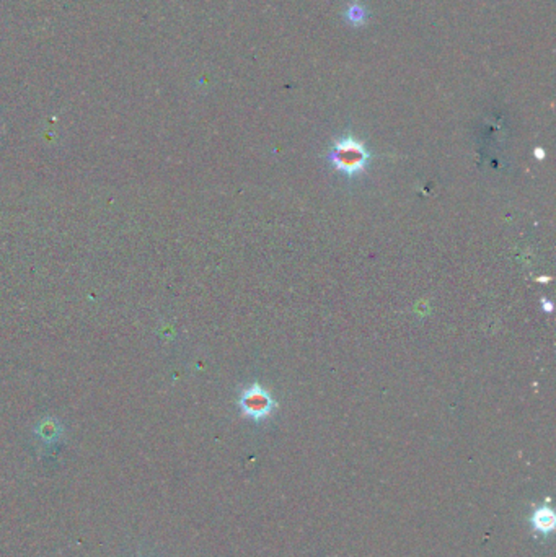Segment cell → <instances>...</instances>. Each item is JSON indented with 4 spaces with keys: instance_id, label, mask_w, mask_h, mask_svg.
<instances>
[{
    "instance_id": "7a4b0ae2",
    "label": "cell",
    "mask_w": 556,
    "mask_h": 557,
    "mask_svg": "<svg viewBox=\"0 0 556 557\" xmlns=\"http://www.w3.org/2000/svg\"><path fill=\"white\" fill-rule=\"evenodd\" d=\"M239 406L246 417L253 421H263L276 409V401L261 385L253 383L241 392Z\"/></svg>"
},
{
    "instance_id": "3957f363",
    "label": "cell",
    "mask_w": 556,
    "mask_h": 557,
    "mask_svg": "<svg viewBox=\"0 0 556 557\" xmlns=\"http://www.w3.org/2000/svg\"><path fill=\"white\" fill-rule=\"evenodd\" d=\"M367 17H369V13H367L366 7L362 3L356 2V0L349 3L346 10H344V20L353 26H362L366 23Z\"/></svg>"
},
{
    "instance_id": "8992f818",
    "label": "cell",
    "mask_w": 556,
    "mask_h": 557,
    "mask_svg": "<svg viewBox=\"0 0 556 557\" xmlns=\"http://www.w3.org/2000/svg\"><path fill=\"white\" fill-rule=\"evenodd\" d=\"M535 156H537L538 160H544V159H545V152L542 150L540 147H537V148H535Z\"/></svg>"
},
{
    "instance_id": "277c9868",
    "label": "cell",
    "mask_w": 556,
    "mask_h": 557,
    "mask_svg": "<svg viewBox=\"0 0 556 557\" xmlns=\"http://www.w3.org/2000/svg\"><path fill=\"white\" fill-rule=\"evenodd\" d=\"M533 525H535V528L540 529V531H550L555 525L553 512L548 509L537 510V514L533 515Z\"/></svg>"
},
{
    "instance_id": "5b68a950",
    "label": "cell",
    "mask_w": 556,
    "mask_h": 557,
    "mask_svg": "<svg viewBox=\"0 0 556 557\" xmlns=\"http://www.w3.org/2000/svg\"><path fill=\"white\" fill-rule=\"evenodd\" d=\"M542 308H544V312L551 313L553 312V303H551L550 300H542Z\"/></svg>"
},
{
    "instance_id": "6da1fadb",
    "label": "cell",
    "mask_w": 556,
    "mask_h": 557,
    "mask_svg": "<svg viewBox=\"0 0 556 557\" xmlns=\"http://www.w3.org/2000/svg\"><path fill=\"white\" fill-rule=\"evenodd\" d=\"M328 160L339 173L346 176H356L366 170L370 160V152L361 141L353 136H344L335 142L328 154Z\"/></svg>"
}]
</instances>
